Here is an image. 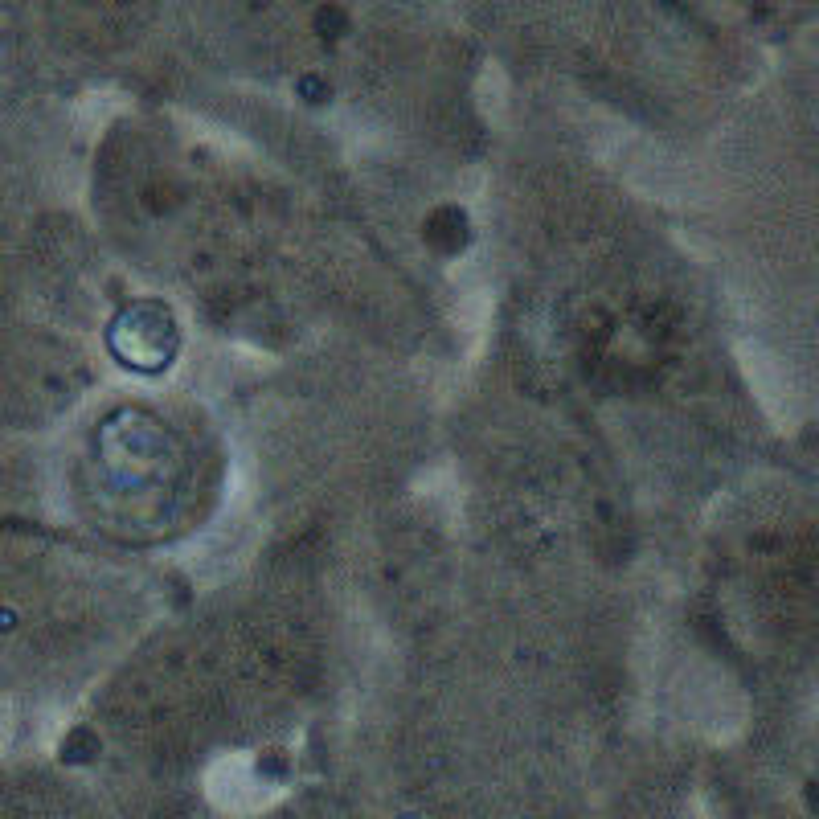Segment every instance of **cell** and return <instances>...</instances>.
<instances>
[{
	"mask_svg": "<svg viewBox=\"0 0 819 819\" xmlns=\"http://www.w3.org/2000/svg\"><path fill=\"white\" fill-rule=\"evenodd\" d=\"M99 754H103V742H99V734H95L91 725H78V729H70L66 742H62V762H70V766L95 762Z\"/></svg>",
	"mask_w": 819,
	"mask_h": 819,
	"instance_id": "obj_2",
	"label": "cell"
},
{
	"mask_svg": "<svg viewBox=\"0 0 819 819\" xmlns=\"http://www.w3.org/2000/svg\"><path fill=\"white\" fill-rule=\"evenodd\" d=\"M299 95H304L308 103H328L332 91H328V82L320 74H308V78H299Z\"/></svg>",
	"mask_w": 819,
	"mask_h": 819,
	"instance_id": "obj_5",
	"label": "cell"
},
{
	"mask_svg": "<svg viewBox=\"0 0 819 819\" xmlns=\"http://www.w3.org/2000/svg\"><path fill=\"white\" fill-rule=\"evenodd\" d=\"M426 242L435 246L439 254H459L471 242V222L459 205H443L426 218Z\"/></svg>",
	"mask_w": 819,
	"mask_h": 819,
	"instance_id": "obj_1",
	"label": "cell"
},
{
	"mask_svg": "<svg viewBox=\"0 0 819 819\" xmlns=\"http://www.w3.org/2000/svg\"><path fill=\"white\" fill-rule=\"evenodd\" d=\"M144 201H148V209H156V213H168V209H177V189L172 185H152L148 193H144Z\"/></svg>",
	"mask_w": 819,
	"mask_h": 819,
	"instance_id": "obj_4",
	"label": "cell"
},
{
	"mask_svg": "<svg viewBox=\"0 0 819 819\" xmlns=\"http://www.w3.org/2000/svg\"><path fill=\"white\" fill-rule=\"evenodd\" d=\"M312 25H316V33H320L324 41H340L344 33H349V13H344L340 5H320V9L312 13Z\"/></svg>",
	"mask_w": 819,
	"mask_h": 819,
	"instance_id": "obj_3",
	"label": "cell"
}]
</instances>
